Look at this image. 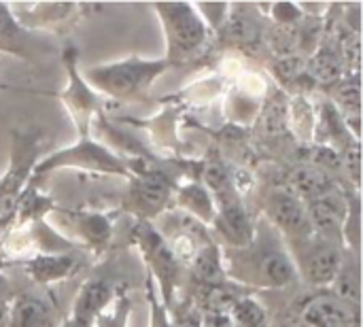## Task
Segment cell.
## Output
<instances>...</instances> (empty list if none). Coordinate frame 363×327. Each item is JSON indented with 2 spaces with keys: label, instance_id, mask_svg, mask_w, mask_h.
Instances as JSON below:
<instances>
[{
  "label": "cell",
  "instance_id": "cell-1",
  "mask_svg": "<svg viewBox=\"0 0 363 327\" xmlns=\"http://www.w3.org/2000/svg\"><path fill=\"white\" fill-rule=\"evenodd\" d=\"M166 66H168L166 60H140L132 55L123 62L89 68L87 79L98 89L111 96L125 98V96H134L147 89L151 81L166 70Z\"/></svg>",
  "mask_w": 363,
  "mask_h": 327
},
{
  "label": "cell",
  "instance_id": "cell-2",
  "mask_svg": "<svg viewBox=\"0 0 363 327\" xmlns=\"http://www.w3.org/2000/svg\"><path fill=\"white\" fill-rule=\"evenodd\" d=\"M155 11L162 17L166 40H168V60L183 62L198 51L206 38L204 19L187 2H160Z\"/></svg>",
  "mask_w": 363,
  "mask_h": 327
},
{
  "label": "cell",
  "instance_id": "cell-3",
  "mask_svg": "<svg viewBox=\"0 0 363 327\" xmlns=\"http://www.w3.org/2000/svg\"><path fill=\"white\" fill-rule=\"evenodd\" d=\"M300 240V249L296 253L298 266L308 283L313 285H330L338 277L342 268V255L336 243L319 236V234H306L296 238Z\"/></svg>",
  "mask_w": 363,
  "mask_h": 327
},
{
  "label": "cell",
  "instance_id": "cell-4",
  "mask_svg": "<svg viewBox=\"0 0 363 327\" xmlns=\"http://www.w3.org/2000/svg\"><path fill=\"white\" fill-rule=\"evenodd\" d=\"M306 215L311 228H315L319 236L336 243L345 234V226L349 221V204L340 192L330 189L306 202Z\"/></svg>",
  "mask_w": 363,
  "mask_h": 327
},
{
  "label": "cell",
  "instance_id": "cell-5",
  "mask_svg": "<svg viewBox=\"0 0 363 327\" xmlns=\"http://www.w3.org/2000/svg\"><path fill=\"white\" fill-rule=\"evenodd\" d=\"M213 192H215V196L219 200V215H217L219 230L234 245H240V247L251 245V240H253V226H251V219H249L245 206L240 204V200L236 198L234 189L230 187V181L223 183L221 187L213 189Z\"/></svg>",
  "mask_w": 363,
  "mask_h": 327
},
{
  "label": "cell",
  "instance_id": "cell-6",
  "mask_svg": "<svg viewBox=\"0 0 363 327\" xmlns=\"http://www.w3.org/2000/svg\"><path fill=\"white\" fill-rule=\"evenodd\" d=\"M266 211H268L272 223L289 236L300 238V236H306L313 232L308 215H306V206L291 189L274 192L268 198Z\"/></svg>",
  "mask_w": 363,
  "mask_h": 327
},
{
  "label": "cell",
  "instance_id": "cell-7",
  "mask_svg": "<svg viewBox=\"0 0 363 327\" xmlns=\"http://www.w3.org/2000/svg\"><path fill=\"white\" fill-rule=\"evenodd\" d=\"M308 327H357V309L338 296H319L304 306Z\"/></svg>",
  "mask_w": 363,
  "mask_h": 327
},
{
  "label": "cell",
  "instance_id": "cell-8",
  "mask_svg": "<svg viewBox=\"0 0 363 327\" xmlns=\"http://www.w3.org/2000/svg\"><path fill=\"white\" fill-rule=\"evenodd\" d=\"M255 277L262 285H270V287H283L287 283H291L296 270L291 260L281 253V251H264L255 255Z\"/></svg>",
  "mask_w": 363,
  "mask_h": 327
},
{
  "label": "cell",
  "instance_id": "cell-9",
  "mask_svg": "<svg viewBox=\"0 0 363 327\" xmlns=\"http://www.w3.org/2000/svg\"><path fill=\"white\" fill-rule=\"evenodd\" d=\"M168 183L164 181V177L160 174H147L143 179H138L132 187V204L151 215V213H157L166 200H168Z\"/></svg>",
  "mask_w": 363,
  "mask_h": 327
},
{
  "label": "cell",
  "instance_id": "cell-10",
  "mask_svg": "<svg viewBox=\"0 0 363 327\" xmlns=\"http://www.w3.org/2000/svg\"><path fill=\"white\" fill-rule=\"evenodd\" d=\"M143 247L149 255V262L151 266L155 268V272L160 275V279L164 281V289L168 294V287L170 283L174 281V275H177V257L174 253L164 245V240L151 232V230H145V236H143Z\"/></svg>",
  "mask_w": 363,
  "mask_h": 327
},
{
  "label": "cell",
  "instance_id": "cell-11",
  "mask_svg": "<svg viewBox=\"0 0 363 327\" xmlns=\"http://www.w3.org/2000/svg\"><path fill=\"white\" fill-rule=\"evenodd\" d=\"M291 183H294L291 192L300 200H306V202L321 196V194H325V192H330V189H334L332 179L325 172H321L319 168H311V166L298 168L294 172V177H291Z\"/></svg>",
  "mask_w": 363,
  "mask_h": 327
},
{
  "label": "cell",
  "instance_id": "cell-12",
  "mask_svg": "<svg viewBox=\"0 0 363 327\" xmlns=\"http://www.w3.org/2000/svg\"><path fill=\"white\" fill-rule=\"evenodd\" d=\"M49 326V313L47 309L36 300H17L11 306V313L6 317L4 327H47Z\"/></svg>",
  "mask_w": 363,
  "mask_h": 327
},
{
  "label": "cell",
  "instance_id": "cell-13",
  "mask_svg": "<svg viewBox=\"0 0 363 327\" xmlns=\"http://www.w3.org/2000/svg\"><path fill=\"white\" fill-rule=\"evenodd\" d=\"M111 298V287L102 281H96V283H87L85 289L81 292V298L77 302V313H74V319L83 321L89 326V319L108 302Z\"/></svg>",
  "mask_w": 363,
  "mask_h": 327
},
{
  "label": "cell",
  "instance_id": "cell-14",
  "mask_svg": "<svg viewBox=\"0 0 363 327\" xmlns=\"http://www.w3.org/2000/svg\"><path fill=\"white\" fill-rule=\"evenodd\" d=\"M228 321L232 327H268V317H266L264 306L255 302L253 298H242L234 302V306L230 309Z\"/></svg>",
  "mask_w": 363,
  "mask_h": 327
},
{
  "label": "cell",
  "instance_id": "cell-15",
  "mask_svg": "<svg viewBox=\"0 0 363 327\" xmlns=\"http://www.w3.org/2000/svg\"><path fill=\"white\" fill-rule=\"evenodd\" d=\"M194 272L204 283H215L221 279V260L213 247H204L198 251L194 262Z\"/></svg>",
  "mask_w": 363,
  "mask_h": 327
},
{
  "label": "cell",
  "instance_id": "cell-16",
  "mask_svg": "<svg viewBox=\"0 0 363 327\" xmlns=\"http://www.w3.org/2000/svg\"><path fill=\"white\" fill-rule=\"evenodd\" d=\"M334 283H336V294H334V296H338L340 300L351 302V304H355V302H357V294H359V277H357V270H355V268H351V266H345V264H342V268H340L338 277L334 279Z\"/></svg>",
  "mask_w": 363,
  "mask_h": 327
},
{
  "label": "cell",
  "instance_id": "cell-17",
  "mask_svg": "<svg viewBox=\"0 0 363 327\" xmlns=\"http://www.w3.org/2000/svg\"><path fill=\"white\" fill-rule=\"evenodd\" d=\"M30 270L38 281H53V279L64 277L70 270V262L68 260H55V257H43V260H36L30 266Z\"/></svg>",
  "mask_w": 363,
  "mask_h": 327
},
{
  "label": "cell",
  "instance_id": "cell-18",
  "mask_svg": "<svg viewBox=\"0 0 363 327\" xmlns=\"http://www.w3.org/2000/svg\"><path fill=\"white\" fill-rule=\"evenodd\" d=\"M183 204L189 211H196L198 215H202L204 219L213 217V202L202 187H187L183 194Z\"/></svg>",
  "mask_w": 363,
  "mask_h": 327
},
{
  "label": "cell",
  "instance_id": "cell-19",
  "mask_svg": "<svg viewBox=\"0 0 363 327\" xmlns=\"http://www.w3.org/2000/svg\"><path fill=\"white\" fill-rule=\"evenodd\" d=\"M338 102L357 115L359 113V89H357V85H342L338 92Z\"/></svg>",
  "mask_w": 363,
  "mask_h": 327
},
{
  "label": "cell",
  "instance_id": "cell-20",
  "mask_svg": "<svg viewBox=\"0 0 363 327\" xmlns=\"http://www.w3.org/2000/svg\"><path fill=\"white\" fill-rule=\"evenodd\" d=\"M345 162L349 166V172H351L353 181L359 183V147L357 145H353V149L345 153Z\"/></svg>",
  "mask_w": 363,
  "mask_h": 327
},
{
  "label": "cell",
  "instance_id": "cell-21",
  "mask_svg": "<svg viewBox=\"0 0 363 327\" xmlns=\"http://www.w3.org/2000/svg\"><path fill=\"white\" fill-rule=\"evenodd\" d=\"M11 32H15V23L9 17V11L0 4V40H4L6 36H11Z\"/></svg>",
  "mask_w": 363,
  "mask_h": 327
},
{
  "label": "cell",
  "instance_id": "cell-22",
  "mask_svg": "<svg viewBox=\"0 0 363 327\" xmlns=\"http://www.w3.org/2000/svg\"><path fill=\"white\" fill-rule=\"evenodd\" d=\"M64 327H87V323H83V321H79V319H72V321H68Z\"/></svg>",
  "mask_w": 363,
  "mask_h": 327
}]
</instances>
